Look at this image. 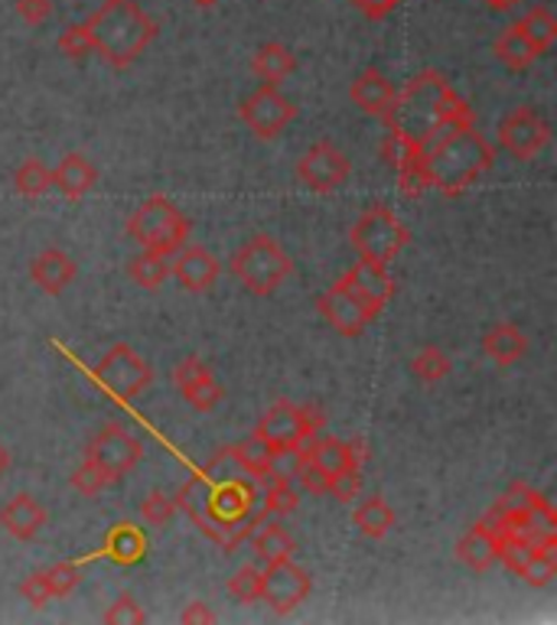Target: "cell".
Wrapping results in <instances>:
<instances>
[{
	"mask_svg": "<svg viewBox=\"0 0 557 625\" xmlns=\"http://www.w3.org/2000/svg\"><path fill=\"white\" fill-rule=\"evenodd\" d=\"M13 189L26 199H39L53 189V176H49V166L39 160V157H30L23 160L16 170H13Z\"/></svg>",
	"mask_w": 557,
	"mask_h": 625,
	"instance_id": "cell-31",
	"label": "cell"
},
{
	"mask_svg": "<svg viewBox=\"0 0 557 625\" xmlns=\"http://www.w3.org/2000/svg\"><path fill=\"white\" fill-rule=\"evenodd\" d=\"M411 372L423 384H433V381H443L453 372V362L440 346H423L418 356L411 359Z\"/></svg>",
	"mask_w": 557,
	"mask_h": 625,
	"instance_id": "cell-34",
	"label": "cell"
},
{
	"mask_svg": "<svg viewBox=\"0 0 557 625\" xmlns=\"http://www.w3.org/2000/svg\"><path fill=\"white\" fill-rule=\"evenodd\" d=\"M173 381L183 394V401L193 407V410H202L209 414L212 407L222 404L225 397V387L216 381V375L209 372V366L196 356H186L176 369H173Z\"/></svg>",
	"mask_w": 557,
	"mask_h": 625,
	"instance_id": "cell-16",
	"label": "cell"
},
{
	"mask_svg": "<svg viewBox=\"0 0 557 625\" xmlns=\"http://www.w3.org/2000/svg\"><path fill=\"white\" fill-rule=\"evenodd\" d=\"M496 163V153L483 134L473 125L450 130L446 137L433 140L427 150H420L408 176V189L415 186L440 189L443 196H460L466 186H473L483 173H489Z\"/></svg>",
	"mask_w": 557,
	"mask_h": 625,
	"instance_id": "cell-2",
	"label": "cell"
},
{
	"mask_svg": "<svg viewBox=\"0 0 557 625\" xmlns=\"http://www.w3.org/2000/svg\"><path fill=\"white\" fill-rule=\"evenodd\" d=\"M170 274L176 277V283L189 293H206L216 287L219 274H222V264L212 251H206L202 245H183V248L173 254L170 261Z\"/></svg>",
	"mask_w": 557,
	"mask_h": 625,
	"instance_id": "cell-17",
	"label": "cell"
},
{
	"mask_svg": "<svg viewBox=\"0 0 557 625\" xmlns=\"http://www.w3.org/2000/svg\"><path fill=\"white\" fill-rule=\"evenodd\" d=\"M30 277H33V283H36L43 293L59 297V293L79 277V264H76V257H72L69 251L46 248L30 261Z\"/></svg>",
	"mask_w": 557,
	"mask_h": 625,
	"instance_id": "cell-19",
	"label": "cell"
},
{
	"mask_svg": "<svg viewBox=\"0 0 557 625\" xmlns=\"http://www.w3.org/2000/svg\"><path fill=\"white\" fill-rule=\"evenodd\" d=\"M310 590L313 577L300 564H293V557L268 564V570L262 574V603H268L278 616H290L300 603H306Z\"/></svg>",
	"mask_w": 557,
	"mask_h": 625,
	"instance_id": "cell-10",
	"label": "cell"
},
{
	"mask_svg": "<svg viewBox=\"0 0 557 625\" xmlns=\"http://www.w3.org/2000/svg\"><path fill=\"white\" fill-rule=\"evenodd\" d=\"M170 257H163V254H153V251H140L135 254L131 261H128V274H131V280L143 287V290H156L166 277H170V264H166Z\"/></svg>",
	"mask_w": 557,
	"mask_h": 625,
	"instance_id": "cell-32",
	"label": "cell"
},
{
	"mask_svg": "<svg viewBox=\"0 0 557 625\" xmlns=\"http://www.w3.org/2000/svg\"><path fill=\"white\" fill-rule=\"evenodd\" d=\"M229 267H232L235 280H239L248 293H255V297H271L280 283L290 277L293 261H290V254L280 248L271 235H255V239H248L242 248L232 254Z\"/></svg>",
	"mask_w": 557,
	"mask_h": 625,
	"instance_id": "cell-5",
	"label": "cell"
},
{
	"mask_svg": "<svg viewBox=\"0 0 557 625\" xmlns=\"http://www.w3.org/2000/svg\"><path fill=\"white\" fill-rule=\"evenodd\" d=\"M143 456V447H140L138 437H131L121 424H108L102 427L89 443H85V460H92L108 483L128 476Z\"/></svg>",
	"mask_w": 557,
	"mask_h": 625,
	"instance_id": "cell-9",
	"label": "cell"
},
{
	"mask_svg": "<svg viewBox=\"0 0 557 625\" xmlns=\"http://www.w3.org/2000/svg\"><path fill=\"white\" fill-rule=\"evenodd\" d=\"M339 283H343L346 290H352L359 300H365L369 306H375L379 313H382V306H385V303L392 300V293H395L392 274H388V267L379 264V261H359L356 267H349V270L339 277Z\"/></svg>",
	"mask_w": 557,
	"mask_h": 625,
	"instance_id": "cell-18",
	"label": "cell"
},
{
	"mask_svg": "<svg viewBox=\"0 0 557 625\" xmlns=\"http://www.w3.org/2000/svg\"><path fill=\"white\" fill-rule=\"evenodd\" d=\"M499 531L492 528V521L489 518H483V521H476L463 537H460V544H456V557L469 567V570H476V574H483V570H489L496 560H499Z\"/></svg>",
	"mask_w": 557,
	"mask_h": 625,
	"instance_id": "cell-21",
	"label": "cell"
},
{
	"mask_svg": "<svg viewBox=\"0 0 557 625\" xmlns=\"http://www.w3.org/2000/svg\"><path fill=\"white\" fill-rule=\"evenodd\" d=\"M239 115H242V121H245V127H248L255 137L271 140V137H278L280 130L297 118V108H293V102L280 92L278 85L262 82V89H255V92L242 102Z\"/></svg>",
	"mask_w": 557,
	"mask_h": 625,
	"instance_id": "cell-11",
	"label": "cell"
},
{
	"mask_svg": "<svg viewBox=\"0 0 557 625\" xmlns=\"http://www.w3.org/2000/svg\"><path fill=\"white\" fill-rule=\"evenodd\" d=\"M140 514H143V521H147V524L163 528V524H170V521H173V514H176V499H173V496H166V493H160V489H153L147 499L140 501Z\"/></svg>",
	"mask_w": 557,
	"mask_h": 625,
	"instance_id": "cell-40",
	"label": "cell"
},
{
	"mask_svg": "<svg viewBox=\"0 0 557 625\" xmlns=\"http://www.w3.org/2000/svg\"><path fill=\"white\" fill-rule=\"evenodd\" d=\"M232 450H235V456H239L242 470H245L252 479H268V466H271V460H275V447H268L262 437H255V433H252L248 440L235 443Z\"/></svg>",
	"mask_w": 557,
	"mask_h": 625,
	"instance_id": "cell-33",
	"label": "cell"
},
{
	"mask_svg": "<svg viewBox=\"0 0 557 625\" xmlns=\"http://www.w3.org/2000/svg\"><path fill=\"white\" fill-rule=\"evenodd\" d=\"M297 489H293V483H287V479H271V486H268V493H265V514H290V511H297Z\"/></svg>",
	"mask_w": 557,
	"mask_h": 625,
	"instance_id": "cell-41",
	"label": "cell"
},
{
	"mask_svg": "<svg viewBox=\"0 0 557 625\" xmlns=\"http://www.w3.org/2000/svg\"><path fill=\"white\" fill-rule=\"evenodd\" d=\"M179 623L183 625H209L216 623V613L209 610V603H202V600H193V603H186L183 606V613H179Z\"/></svg>",
	"mask_w": 557,
	"mask_h": 625,
	"instance_id": "cell-48",
	"label": "cell"
},
{
	"mask_svg": "<svg viewBox=\"0 0 557 625\" xmlns=\"http://www.w3.org/2000/svg\"><path fill=\"white\" fill-rule=\"evenodd\" d=\"M519 577H522L529 587H538V590L548 587L557 577V547H535Z\"/></svg>",
	"mask_w": 557,
	"mask_h": 625,
	"instance_id": "cell-35",
	"label": "cell"
},
{
	"mask_svg": "<svg viewBox=\"0 0 557 625\" xmlns=\"http://www.w3.org/2000/svg\"><path fill=\"white\" fill-rule=\"evenodd\" d=\"M349 242H352V248L359 251L362 261L388 264L411 242V232H408V225L388 206H372L352 225Z\"/></svg>",
	"mask_w": 557,
	"mask_h": 625,
	"instance_id": "cell-6",
	"label": "cell"
},
{
	"mask_svg": "<svg viewBox=\"0 0 557 625\" xmlns=\"http://www.w3.org/2000/svg\"><path fill=\"white\" fill-rule=\"evenodd\" d=\"M293 69H297V56L283 43H262L252 56V72L268 85H280Z\"/></svg>",
	"mask_w": 557,
	"mask_h": 625,
	"instance_id": "cell-26",
	"label": "cell"
},
{
	"mask_svg": "<svg viewBox=\"0 0 557 625\" xmlns=\"http://www.w3.org/2000/svg\"><path fill=\"white\" fill-rule=\"evenodd\" d=\"M105 486H112V483L105 479V473H102L92 460H82V466L72 473V489H76V493H82V496H89V499H92V496H98Z\"/></svg>",
	"mask_w": 557,
	"mask_h": 625,
	"instance_id": "cell-44",
	"label": "cell"
},
{
	"mask_svg": "<svg viewBox=\"0 0 557 625\" xmlns=\"http://www.w3.org/2000/svg\"><path fill=\"white\" fill-rule=\"evenodd\" d=\"M229 593H232L239 603H258V600H262V570H258L255 564L239 567V570L229 577Z\"/></svg>",
	"mask_w": 557,
	"mask_h": 625,
	"instance_id": "cell-37",
	"label": "cell"
},
{
	"mask_svg": "<svg viewBox=\"0 0 557 625\" xmlns=\"http://www.w3.org/2000/svg\"><path fill=\"white\" fill-rule=\"evenodd\" d=\"M492 56H496L499 66H506L509 72H525V69H532L535 59H538V53L532 49V43L522 36V30H519L515 23H509V26L496 36Z\"/></svg>",
	"mask_w": 557,
	"mask_h": 625,
	"instance_id": "cell-25",
	"label": "cell"
},
{
	"mask_svg": "<svg viewBox=\"0 0 557 625\" xmlns=\"http://www.w3.org/2000/svg\"><path fill=\"white\" fill-rule=\"evenodd\" d=\"M545 496L538 493V489H532V486H525V483H512L506 493H502V499L496 501V514H515V511H529L535 501H542Z\"/></svg>",
	"mask_w": 557,
	"mask_h": 625,
	"instance_id": "cell-39",
	"label": "cell"
},
{
	"mask_svg": "<svg viewBox=\"0 0 557 625\" xmlns=\"http://www.w3.org/2000/svg\"><path fill=\"white\" fill-rule=\"evenodd\" d=\"M49 176H53V189L59 193V196H66V199H82V196H89L92 189H95V183H98V170H95V163L85 157V153H66L53 170H49Z\"/></svg>",
	"mask_w": 557,
	"mask_h": 625,
	"instance_id": "cell-20",
	"label": "cell"
},
{
	"mask_svg": "<svg viewBox=\"0 0 557 625\" xmlns=\"http://www.w3.org/2000/svg\"><path fill=\"white\" fill-rule=\"evenodd\" d=\"M300 456H303L310 466H316V470H323L326 476H333V473H343V470H362L365 443H362V440L346 443V440H336V437H320V433H313L310 440L300 443Z\"/></svg>",
	"mask_w": 557,
	"mask_h": 625,
	"instance_id": "cell-15",
	"label": "cell"
},
{
	"mask_svg": "<svg viewBox=\"0 0 557 625\" xmlns=\"http://www.w3.org/2000/svg\"><path fill=\"white\" fill-rule=\"evenodd\" d=\"M189 232H193L189 219L166 196L143 199L128 219V239L140 245V251H153L163 257H173L183 248L189 242Z\"/></svg>",
	"mask_w": 557,
	"mask_h": 625,
	"instance_id": "cell-4",
	"label": "cell"
},
{
	"mask_svg": "<svg viewBox=\"0 0 557 625\" xmlns=\"http://www.w3.org/2000/svg\"><path fill=\"white\" fill-rule=\"evenodd\" d=\"M102 623L108 625H140L147 623V613L140 610V603L131 597V593H125V597H118L105 613H102Z\"/></svg>",
	"mask_w": 557,
	"mask_h": 625,
	"instance_id": "cell-42",
	"label": "cell"
},
{
	"mask_svg": "<svg viewBox=\"0 0 557 625\" xmlns=\"http://www.w3.org/2000/svg\"><path fill=\"white\" fill-rule=\"evenodd\" d=\"M349 3H356V7H359V13H362V16H369V20H385L388 13H395V10H398V3H402V0H349Z\"/></svg>",
	"mask_w": 557,
	"mask_h": 625,
	"instance_id": "cell-47",
	"label": "cell"
},
{
	"mask_svg": "<svg viewBox=\"0 0 557 625\" xmlns=\"http://www.w3.org/2000/svg\"><path fill=\"white\" fill-rule=\"evenodd\" d=\"M483 352L496 362V366H512L529 352V336L515 326V323H496L486 336H483Z\"/></svg>",
	"mask_w": 557,
	"mask_h": 625,
	"instance_id": "cell-24",
	"label": "cell"
},
{
	"mask_svg": "<svg viewBox=\"0 0 557 625\" xmlns=\"http://www.w3.org/2000/svg\"><path fill=\"white\" fill-rule=\"evenodd\" d=\"M398 89L388 82L385 72L379 69H365L362 76H356V82L349 85V99L356 102V108H362L365 115H375V118H385L392 102H395Z\"/></svg>",
	"mask_w": 557,
	"mask_h": 625,
	"instance_id": "cell-23",
	"label": "cell"
},
{
	"mask_svg": "<svg viewBox=\"0 0 557 625\" xmlns=\"http://www.w3.org/2000/svg\"><path fill=\"white\" fill-rule=\"evenodd\" d=\"M20 597L33 606V610H43L49 606L53 600V590H49V580H46V570H33L30 577H23L20 583Z\"/></svg>",
	"mask_w": 557,
	"mask_h": 625,
	"instance_id": "cell-45",
	"label": "cell"
},
{
	"mask_svg": "<svg viewBox=\"0 0 557 625\" xmlns=\"http://www.w3.org/2000/svg\"><path fill=\"white\" fill-rule=\"evenodd\" d=\"M316 310H320V316H323L339 336H349V339L362 336L365 326L379 316L375 306H369L365 300H359V297H356L352 290H346L343 283H333L323 297H316Z\"/></svg>",
	"mask_w": 557,
	"mask_h": 625,
	"instance_id": "cell-14",
	"label": "cell"
},
{
	"mask_svg": "<svg viewBox=\"0 0 557 625\" xmlns=\"http://www.w3.org/2000/svg\"><path fill=\"white\" fill-rule=\"evenodd\" d=\"M85 30L92 36L95 53L115 69H128L156 39V20L147 10H140L135 0H105L85 20Z\"/></svg>",
	"mask_w": 557,
	"mask_h": 625,
	"instance_id": "cell-3",
	"label": "cell"
},
{
	"mask_svg": "<svg viewBox=\"0 0 557 625\" xmlns=\"http://www.w3.org/2000/svg\"><path fill=\"white\" fill-rule=\"evenodd\" d=\"M548 140H552V127L529 105H519L512 115L499 121V147L512 153L515 160L538 157L548 147Z\"/></svg>",
	"mask_w": 557,
	"mask_h": 625,
	"instance_id": "cell-13",
	"label": "cell"
},
{
	"mask_svg": "<svg viewBox=\"0 0 557 625\" xmlns=\"http://www.w3.org/2000/svg\"><path fill=\"white\" fill-rule=\"evenodd\" d=\"M56 49H59L66 59H72V62H82L89 53H95V46H92V36H89L85 23H72V26H66V30H62V36L56 39Z\"/></svg>",
	"mask_w": 557,
	"mask_h": 625,
	"instance_id": "cell-38",
	"label": "cell"
},
{
	"mask_svg": "<svg viewBox=\"0 0 557 625\" xmlns=\"http://www.w3.org/2000/svg\"><path fill=\"white\" fill-rule=\"evenodd\" d=\"M173 499H176V508H183L206 537L225 547V554H232L239 541L252 534V524H255L252 508L258 493H255V483L245 476H232V479L193 476Z\"/></svg>",
	"mask_w": 557,
	"mask_h": 625,
	"instance_id": "cell-1",
	"label": "cell"
},
{
	"mask_svg": "<svg viewBox=\"0 0 557 625\" xmlns=\"http://www.w3.org/2000/svg\"><path fill=\"white\" fill-rule=\"evenodd\" d=\"M323 424H326V414L316 404H300L297 407L293 401L280 397L258 420L255 437H262L275 450H290V447H300L303 440H310L313 433H320Z\"/></svg>",
	"mask_w": 557,
	"mask_h": 625,
	"instance_id": "cell-7",
	"label": "cell"
},
{
	"mask_svg": "<svg viewBox=\"0 0 557 625\" xmlns=\"http://www.w3.org/2000/svg\"><path fill=\"white\" fill-rule=\"evenodd\" d=\"M193 7H199V10H209V7H216L219 0H189Z\"/></svg>",
	"mask_w": 557,
	"mask_h": 625,
	"instance_id": "cell-51",
	"label": "cell"
},
{
	"mask_svg": "<svg viewBox=\"0 0 557 625\" xmlns=\"http://www.w3.org/2000/svg\"><path fill=\"white\" fill-rule=\"evenodd\" d=\"M352 521H356V528H359L365 537L382 541V537L395 528V508L382 499V496H372V499H365L356 508Z\"/></svg>",
	"mask_w": 557,
	"mask_h": 625,
	"instance_id": "cell-30",
	"label": "cell"
},
{
	"mask_svg": "<svg viewBox=\"0 0 557 625\" xmlns=\"http://www.w3.org/2000/svg\"><path fill=\"white\" fill-rule=\"evenodd\" d=\"M143 554H147V537H143V531H140L138 524L125 521L105 541V557L121 564V567H131V564L143 560Z\"/></svg>",
	"mask_w": 557,
	"mask_h": 625,
	"instance_id": "cell-28",
	"label": "cell"
},
{
	"mask_svg": "<svg viewBox=\"0 0 557 625\" xmlns=\"http://www.w3.org/2000/svg\"><path fill=\"white\" fill-rule=\"evenodd\" d=\"M349 173H352L349 157L336 143H329V140H316L297 160V180L306 189H313V193H333V189H339L349 180Z\"/></svg>",
	"mask_w": 557,
	"mask_h": 625,
	"instance_id": "cell-12",
	"label": "cell"
},
{
	"mask_svg": "<svg viewBox=\"0 0 557 625\" xmlns=\"http://www.w3.org/2000/svg\"><path fill=\"white\" fill-rule=\"evenodd\" d=\"M95 381H98L112 397L131 404L138 394H143V391L150 387L153 369H150V362H147L143 356H138L128 343H115V346L102 356V362L95 366Z\"/></svg>",
	"mask_w": 557,
	"mask_h": 625,
	"instance_id": "cell-8",
	"label": "cell"
},
{
	"mask_svg": "<svg viewBox=\"0 0 557 625\" xmlns=\"http://www.w3.org/2000/svg\"><path fill=\"white\" fill-rule=\"evenodd\" d=\"M10 466H13V456H10V450H7V447L0 443V476H3V473H7Z\"/></svg>",
	"mask_w": 557,
	"mask_h": 625,
	"instance_id": "cell-49",
	"label": "cell"
},
{
	"mask_svg": "<svg viewBox=\"0 0 557 625\" xmlns=\"http://www.w3.org/2000/svg\"><path fill=\"white\" fill-rule=\"evenodd\" d=\"M326 493H329L336 501L359 499V493H362V470H343V473H333L329 483H326Z\"/></svg>",
	"mask_w": 557,
	"mask_h": 625,
	"instance_id": "cell-43",
	"label": "cell"
},
{
	"mask_svg": "<svg viewBox=\"0 0 557 625\" xmlns=\"http://www.w3.org/2000/svg\"><path fill=\"white\" fill-rule=\"evenodd\" d=\"M252 551H255V557L268 567V564H278V560H290L293 554H297V541H293V534L278 524V521H271V524H265L255 537H252Z\"/></svg>",
	"mask_w": 557,
	"mask_h": 625,
	"instance_id": "cell-27",
	"label": "cell"
},
{
	"mask_svg": "<svg viewBox=\"0 0 557 625\" xmlns=\"http://www.w3.org/2000/svg\"><path fill=\"white\" fill-rule=\"evenodd\" d=\"M489 10H509V7H515L519 0H483Z\"/></svg>",
	"mask_w": 557,
	"mask_h": 625,
	"instance_id": "cell-50",
	"label": "cell"
},
{
	"mask_svg": "<svg viewBox=\"0 0 557 625\" xmlns=\"http://www.w3.org/2000/svg\"><path fill=\"white\" fill-rule=\"evenodd\" d=\"M0 528L16 541H33L46 528V508L33 496L20 493L0 508Z\"/></svg>",
	"mask_w": 557,
	"mask_h": 625,
	"instance_id": "cell-22",
	"label": "cell"
},
{
	"mask_svg": "<svg viewBox=\"0 0 557 625\" xmlns=\"http://www.w3.org/2000/svg\"><path fill=\"white\" fill-rule=\"evenodd\" d=\"M515 26L522 30V36L532 43V49L538 56H545L557 43V16L548 7H532L525 16L515 20Z\"/></svg>",
	"mask_w": 557,
	"mask_h": 625,
	"instance_id": "cell-29",
	"label": "cell"
},
{
	"mask_svg": "<svg viewBox=\"0 0 557 625\" xmlns=\"http://www.w3.org/2000/svg\"><path fill=\"white\" fill-rule=\"evenodd\" d=\"M46 580H49L53 600L69 597L82 583V560H62V564L46 567Z\"/></svg>",
	"mask_w": 557,
	"mask_h": 625,
	"instance_id": "cell-36",
	"label": "cell"
},
{
	"mask_svg": "<svg viewBox=\"0 0 557 625\" xmlns=\"http://www.w3.org/2000/svg\"><path fill=\"white\" fill-rule=\"evenodd\" d=\"M13 10H16V16H20L23 23L43 26V23L53 16L56 3H53V0H13Z\"/></svg>",
	"mask_w": 557,
	"mask_h": 625,
	"instance_id": "cell-46",
	"label": "cell"
}]
</instances>
